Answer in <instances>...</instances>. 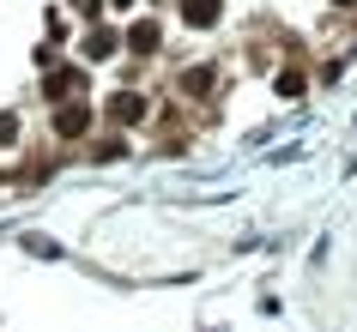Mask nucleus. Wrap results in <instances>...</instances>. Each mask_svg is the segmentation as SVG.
Instances as JSON below:
<instances>
[{"label": "nucleus", "instance_id": "obj_1", "mask_svg": "<svg viewBox=\"0 0 357 332\" xmlns=\"http://www.w3.org/2000/svg\"><path fill=\"white\" fill-rule=\"evenodd\" d=\"M91 127H97V115H91L85 97H67V103H55V115H49V133H55L61 145H85Z\"/></svg>", "mask_w": 357, "mask_h": 332}, {"label": "nucleus", "instance_id": "obj_2", "mask_svg": "<svg viewBox=\"0 0 357 332\" xmlns=\"http://www.w3.org/2000/svg\"><path fill=\"white\" fill-rule=\"evenodd\" d=\"M146 115H151V103L133 91V85H121V91L103 97V121H109V127H146Z\"/></svg>", "mask_w": 357, "mask_h": 332}, {"label": "nucleus", "instance_id": "obj_3", "mask_svg": "<svg viewBox=\"0 0 357 332\" xmlns=\"http://www.w3.org/2000/svg\"><path fill=\"white\" fill-rule=\"evenodd\" d=\"M85 85H91V73H85L79 61H61L55 73L43 79V97H49V103H67V97H85Z\"/></svg>", "mask_w": 357, "mask_h": 332}, {"label": "nucleus", "instance_id": "obj_4", "mask_svg": "<svg viewBox=\"0 0 357 332\" xmlns=\"http://www.w3.org/2000/svg\"><path fill=\"white\" fill-rule=\"evenodd\" d=\"M176 91L188 97V103H206V97H218V67H212V61H194V67H182Z\"/></svg>", "mask_w": 357, "mask_h": 332}, {"label": "nucleus", "instance_id": "obj_5", "mask_svg": "<svg viewBox=\"0 0 357 332\" xmlns=\"http://www.w3.org/2000/svg\"><path fill=\"white\" fill-rule=\"evenodd\" d=\"M121 42H128V49H133L139 61H151L158 49H164V31H158V19H133L128 31H121Z\"/></svg>", "mask_w": 357, "mask_h": 332}, {"label": "nucleus", "instance_id": "obj_6", "mask_svg": "<svg viewBox=\"0 0 357 332\" xmlns=\"http://www.w3.org/2000/svg\"><path fill=\"white\" fill-rule=\"evenodd\" d=\"M176 19L188 24V31H212V24L225 19V0H176Z\"/></svg>", "mask_w": 357, "mask_h": 332}, {"label": "nucleus", "instance_id": "obj_7", "mask_svg": "<svg viewBox=\"0 0 357 332\" xmlns=\"http://www.w3.org/2000/svg\"><path fill=\"white\" fill-rule=\"evenodd\" d=\"M79 49H85V61H109L115 49H121V31L97 24V31H85V42H79Z\"/></svg>", "mask_w": 357, "mask_h": 332}, {"label": "nucleus", "instance_id": "obj_8", "mask_svg": "<svg viewBox=\"0 0 357 332\" xmlns=\"http://www.w3.org/2000/svg\"><path fill=\"white\" fill-rule=\"evenodd\" d=\"M273 91H279V97H284V103H297V97H303V91H309V73H303L297 61H291V67H279V79H273Z\"/></svg>", "mask_w": 357, "mask_h": 332}, {"label": "nucleus", "instance_id": "obj_9", "mask_svg": "<svg viewBox=\"0 0 357 332\" xmlns=\"http://www.w3.org/2000/svg\"><path fill=\"white\" fill-rule=\"evenodd\" d=\"M115 157H128V139L115 133V139H97L91 145V164H115Z\"/></svg>", "mask_w": 357, "mask_h": 332}, {"label": "nucleus", "instance_id": "obj_10", "mask_svg": "<svg viewBox=\"0 0 357 332\" xmlns=\"http://www.w3.org/2000/svg\"><path fill=\"white\" fill-rule=\"evenodd\" d=\"M19 133H24V121H19V115H13V109H0V145H13Z\"/></svg>", "mask_w": 357, "mask_h": 332}, {"label": "nucleus", "instance_id": "obj_11", "mask_svg": "<svg viewBox=\"0 0 357 332\" xmlns=\"http://www.w3.org/2000/svg\"><path fill=\"white\" fill-rule=\"evenodd\" d=\"M327 6H339V13H357V0H327Z\"/></svg>", "mask_w": 357, "mask_h": 332}]
</instances>
